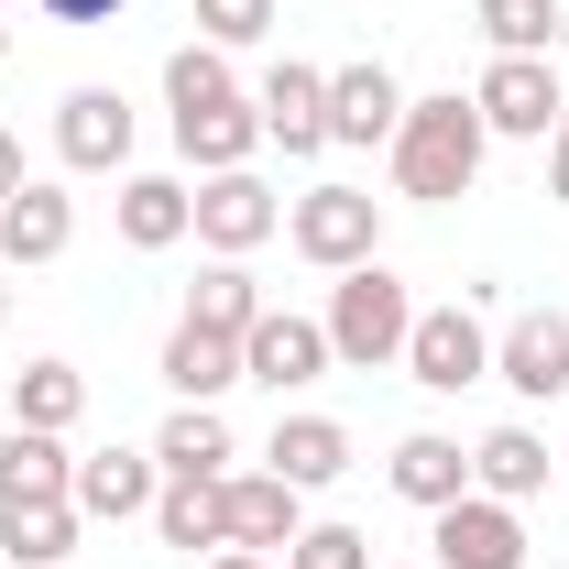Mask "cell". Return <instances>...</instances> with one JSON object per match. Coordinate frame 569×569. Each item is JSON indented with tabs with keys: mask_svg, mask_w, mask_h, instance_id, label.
<instances>
[{
	"mask_svg": "<svg viewBox=\"0 0 569 569\" xmlns=\"http://www.w3.org/2000/svg\"><path fill=\"white\" fill-rule=\"evenodd\" d=\"M471 110H482V132H493V142H548V132H559V110H569V88H559L548 56H493L482 88H471Z\"/></svg>",
	"mask_w": 569,
	"mask_h": 569,
	"instance_id": "cell-5",
	"label": "cell"
},
{
	"mask_svg": "<svg viewBox=\"0 0 569 569\" xmlns=\"http://www.w3.org/2000/svg\"><path fill=\"white\" fill-rule=\"evenodd\" d=\"M284 569H372V537H361V526H307V537L284 548Z\"/></svg>",
	"mask_w": 569,
	"mask_h": 569,
	"instance_id": "cell-30",
	"label": "cell"
},
{
	"mask_svg": "<svg viewBox=\"0 0 569 569\" xmlns=\"http://www.w3.org/2000/svg\"><path fill=\"white\" fill-rule=\"evenodd\" d=\"M77 493H22V503H0V559H22V569H67L77 559Z\"/></svg>",
	"mask_w": 569,
	"mask_h": 569,
	"instance_id": "cell-17",
	"label": "cell"
},
{
	"mask_svg": "<svg viewBox=\"0 0 569 569\" xmlns=\"http://www.w3.org/2000/svg\"><path fill=\"white\" fill-rule=\"evenodd\" d=\"M33 11H44V22H110L121 0H33Z\"/></svg>",
	"mask_w": 569,
	"mask_h": 569,
	"instance_id": "cell-33",
	"label": "cell"
},
{
	"mask_svg": "<svg viewBox=\"0 0 569 569\" xmlns=\"http://www.w3.org/2000/svg\"><path fill=\"white\" fill-rule=\"evenodd\" d=\"M329 361H351V372H383V361H406V329H417V296H406V274L372 252V263H351V274L329 284Z\"/></svg>",
	"mask_w": 569,
	"mask_h": 569,
	"instance_id": "cell-2",
	"label": "cell"
},
{
	"mask_svg": "<svg viewBox=\"0 0 569 569\" xmlns=\"http://www.w3.org/2000/svg\"><path fill=\"white\" fill-rule=\"evenodd\" d=\"M77 252V198L22 176V198H0V263H67Z\"/></svg>",
	"mask_w": 569,
	"mask_h": 569,
	"instance_id": "cell-14",
	"label": "cell"
},
{
	"mask_svg": "<svg viewBox=\"0 0 569 569\" xmlns=\"http://www.w3.org/2000/svg\"><path fill=\"white\" fill-rule=\"evenodd\" d=\"M67 482H77V449L56 438V427H11V438H0V503L67 493Z\"/></svg>",
	"mask_w": 569,
	"mask_h": 569,
	"instance_id": "cell-25",
	"label": "cell"
},
{
	"mask_svg": "<svg viewBox=\"0 0 569 569\" xmlns=\"http://www.w3.org/2000/svg\"><path fill=\"white\" fill-rule=\"evenodd\" d=\"M0 318H11V284H0Z\"/></svg>",
	"mask_w": 569,
	"mask_h": 569,
	"instance_id": "cell-38",
	"label": "cell"
},
{
	"mask_svg": "<svg viewBox=\"0 0 569 569\" xmlns=\"http://www.w3.org/2000/svg\"><path fill=\"white\" fill-rule=\"evenodd\" d=\"M209 569H274V559H252V548H219V559Z\"/></svg>",
	"mask_w": 569,
	"mask_h": 569,
	"instance_id": "cell-35",
	"label": "cell"
},
{
	"mask_svg": "<svg viewBox=\"0 0 569 569\" xmlns=\"http://www.w3.org/2000/svg\"><path fill=\"white\" fill-rule=\"evenodd\" d=\"M493 383H515L526 406H559L569 395V318L559 307H515L493 329Z\"/></svg>",
	"mask_w": 569,
	"mask_h": 569,
	"instance_id": "cell-6",
	"label": "cell"
},
{
	"mask_svg": "<svg viewBox=\"0 0 569 569\" xmlns=\"http://www.w3.org/2000/svg\"><path fill=\"white\" fill-rule=\"evenodd\" d=\"M274 0H198V44H263Z\"/></svg>",
	"mask_w": 569,
	"mask_h": 569,
	"instance_id": "cell-31",
	"label": "cell"
},
{
	"mask_svg": "<svg viewBox=\"0 0 569 569\" xmlns=\"http://www.w3.org/2000/svg\"><path fill=\"white\" fill-rule=\"evenodd\" d=\"M383 482L417 503V515H438V503L471 493V449H460V438H438V427H406V438H395V460H383Z\"/></svg>",
	"mask_w": 569,
	"mask_h": 569,
	"instance_id": "cell-16",
	"label": "cell"
},
{
	"mask_svg": "<svg viewBox=\"0 0 569 569\" xmlns=\"http://www.w3.org/2000/svg\"><path fill=\"white\" fill-rule=\"evenodd\" d=\"M219 526H230V548H296L307 537V493L284 482V471H219Z\"/></svg>",
	"mask_w": 569,
	"mask_h": 569,
	"instance_id": "cell-9",
	"label": "cell"
},
{
	"mask_svg": "<svg viewBox=\"0 0 569 569\" xmlns=\"http://www.w3.org/2000/svg\"><path fill=\"white\" fill-rule=\"evenodd\" d=\"M153 372L176 383V406H219V395L241 383V340H219V329H198V318H176V340H164Z\"/></svg>",
	"mask_w": 569,
	"mask_h": 569,
	"instance_id": "cell-20",
	"label": "cell"
},
{
	"mask_svg": "<svg viewBox=\"0 0 569 569\" xmlns=\"http://www.w3.org/2000/svg\"><path fill=\"white\" fill-rule=\"evenodd\" d=\"M548 569H569V559H548Z\"/></svg>",
	"mask_w": 569,
	"mask_h": 569,
	"instance_id": "cell-39",
	"label": "cell"
},
{
	"mask_svg": "<svg viewBox=\"0 0 569 569\" xmlns=\"http://www.w3.org/2000/svg\"><path fill=\"white\" fill-rule=\"evenodd\" d=\"M318 372H329V329H318V318L263 307V318L241 329V383H274V395H296V383H318Z\"/></svg>",
	"mask_w": 569,
	"mask_h": 569,
	"instance_id": "cell-12",
	"label": "cell"
},
{
	"mask_svg": "<svg viewBox=\"0 0 569 569\" xmlns=\"http://www.w3.org/2000/svg\"><path fill=\"white\" fill-rule=\"evenodd\" d=\"M121 241L132 252H176L187 230H198V187H176V176H121Z\"/></svg>",
	"mask_w": 569,
	"mask_h": 569,
	"instance_id": "cell-22",
	"label": "cell"
},
{
	"mask_svg": "<svg viewBox=\"0 0 569 569\" xmlns=\"http://www.w3.org/2000/svg\"><path fill=\"white\" fill-rule=\"evenodd\" d=\"M252 110H263V142H284L296 164H307V153H329V67H307V56L263 67Z\"/></svg>",
	"mask_w": 569,
	"mask_h": 569,
	"instance_id": "cell-11",
	"label": "cell"
},
{
	"mask_svg": "<svg viewBox=\"0 0 569 569\" xmlns=\"http://www.w3.org/2000/svg\"><path fill=\"white\" fill-rule=\"evenodd\" d=\"M230 460H241V449H230V417H219V406H176V417L153 427V471H164V482H219Z\"/></svg>",
	"mask_w": 569,
	"mask_h": 569,
	"instance_id": "cell-19",
	"label": "cell"
},
{
	"mask_svg": "<svg viewBox=\"0 0 569 569\" xmlns=\"http://www.w3.org/2000/svg\"><path fill=\"white\" fill-rule=\"evenodd\" d=\"M0 198H22V132H0Z\"/></svg>",
	"mask_w": 569,
	"mask_h": 569,
	"instance_id": "cell-34",
	"label": "cell"
},
{
	"mask_svg": "<svg viewBox=\"0 0 569 569\" xmlns=\"http://www.w3.org/2000/svg\"><path fill=\"white\" fill-rule=\"evenodd\" d=\"M252 142H263V110H252V99H209V110H176V153H187L198 176H230V164H252Z\"/></svg>",
	"mask_w": 569,
	"mask_h": 569,
	"instance_id": "cell-21",
	"label": "cell"
},
{
	"mask_svg": "<svg viewBox=\"0 0 569 569\" xmlns=\"http://www.w3.org/2000/svg\"><path fill=\"white\" fill-rule=\"evenodd\" d=\"M548 198L569 209V110H559V132H548Z\"/></svg>",
	"mask_w": 569,
	"mask_h": 569,
	"instance_id": "cell-32",
	"label": "cell"
},
{
	"mask_svg": "<svg viewBox=\"0 0 569 569\" xmlns=\"http://www.w3.org/2000/svg\"><path fill=\"white\" fill-rule=\"evenodd\" d=\"M395 121H406V88H395V67L383 56H361V67H329V142H395Z\"/></svg>",
	"mask_w": 569,
	"mask_h": 569,
	"instance_id": "cell-13",
	"label": "cell"
},
{
	"mask_svg": "<svg viewBox=\"0 0 569 569\" xmlns=\"http://www.w3.org/2000/svg\"><path fill=\"white\" fill-rule=\"evenodd\" d=\"M153 537H164V548H230L219 482H164V493H153Z\"/></svg>",
	"mask_w": 569,
	"mask_h": 569,
	"instance_id": "cell-26",
	"label": "cell"
},
{
	"mask_svg": "<svg viewBox=\"0 0 569 569\" xmlns=\"http://www.w3.org/2000/svg\"><path fill=\"white\" fill-rule=\"evenodd\" d=\"M274 230H284V209H274V187H263L252 164H230V176H198V241H209L219 263L263 252Z\"/></svg>",
	"mask_w": 569,
	"mask_h": 569,
	"instance_id": "cell-8",
	"label": "cell"
},
{
	"mask_svg": "<svg viewBox=\"0 0 569 569\" xmlns=\"http://www.w3.org/2000/svg\"><path fill=\"white\" fill-rule=\"evenodd\" d=\"M187 318H198V329H219V340H241V329L263 318V284L241 274V263H209V274H198V296H187Z\"/></svg>",
	"mask_w": 569,
	"mask_h": 569,
	"instance_id": "cell-27",
	"label": "cell"
},
{
	"mask_svg": "<svg viewBox=\"0 0 569 569\" xmlns=\"http://www.w3.org/2000/svg\"><path fill=\"white\" fill-rule=\"evenodd\" d=\"M559 56H569V11H559Z\"/></svg>",
	"mask_w": 569,
	"mask_h": 569,
	"instance_id": "cell-36",
	"label": "cell"
},
{
	"mask_svg": "<svg viewBox=\"0 0 569 569\" xmlns=\"http://www.w3.org/2000/svg\"><path fill=\"white\" fill-rule=\"evenodd\" d=\"M0 56H11V22H0Z\"/></svg>",
	"mask_w": 569,
	"mask_h": 569,
	"instance_id": "cell-37",
	"label": "cell"
},
{
	"mask_svg": "<svg viewBox=\"0 0 569 569\" xmlns=\"http://www.w3.org/2000/svg\"><path fill=\"white\" fill-rule=\"evenodd\" d=\"M0 569H11V559H0Z\"/></svg>",
	"mask_w": 569,
	"mask_h": 569,
	"instance_id": "cell-40",
	"label": "cell"
},
{
	"mask_svg": "<svg viewBox=\"0 0 569 569\" xmlns=\"http://www.w3.org/2000/svg\"><path fill=\"white\" fill-rule=\"evenodd\" d=\"M438 569H526V503L493 493L438 503Z\"/></svg>",
	"mask_w": 569,
	"mask_h": 569,
	"instance_id": "cell-10",
	"label": "cell"
},
{
	"mask_svg": "<svg viewBox=\"0 0 569 569\" xmlns=\"http://www.w3.org/2000/svg\"><path fill=\"white\" fill-rule=\"evenodd\" d=\"M284 241L318 263V274H351L383 252V198L372 187H307L296 209H284Z\"/></svg>",
	"mask_w": 569,
	"mask_h": 569,
	"instance_id": "cell-3",
	"label": "cell"
},
{
	"mask_svg": "<svg viewBox=\"0 0 569 569\" xmlns=\"http://www.w3.org/2000/svg\"><path fill=\"white\" fill-rule=\"evenodd\" d=\"M471 493L537 503V493H548V438H537V427H493V438H471Z\"/></svg>",
	"mask_w": 569,
	"mask_h": 569,
	"instance_id": "cell-23",
	"label": "cell"
},
{
	"mask_svg": "<svg viewBox=\"0 0 569 569\" xmlns=\"http://www.w3.org/2000/svg\"><path fill=\"white\" fill-rule=\"evenodd\" d=\"M482 44L493 56H548L559 44V0H482Z\"/></svg>",
	"mask_w": 569,
	"mask_h": 569,
	"instance_id": "cell-29",
	"label": "cell"
},
{
	"mask_svg": "<svg viewBox=\"0 0 569 569\" xmlns=\"http://www.w3.org/2000/svg\"><path fill=\"white\" fill-rule=\"evenodd\" d=\"M395 187L406 198H471V176H482V153H493V132H482V110L449 88V99H406V121H395Z\"/></svg>",
	"mask_w": 569,
	"mask_h": 569,
	"instance_id": "cell-1",
	"label": "cell"
},
{
	"mask_svg": "<svg viewBox=\"0 0 569 569\" xmlns=\"http://www.w3.org/2000/svg\"><path fill=\"white\" fill-rule=\"evenodd\" d=\"M263 471H284L296 493H329V482L351 471V427H340V417H274V449H263Z\"/></svg>",
	"mask_w": 569,
	"mask_h": 569,
	"instance_id": "cell-18",
	"label": "cell"
},
{
	"mask_svg": "<svg viewBox=\"0 0 569 569\" xmlns=\"http://www.w3.org/2000/svg\"><path fill=\"white\" fill-rule=\"evenodd\" d=\"M406 383H427V395L493 383V329H482L471 296H460V307H417V329H406Z\"/></svg>",
	"mask_w": 569,
	"mask_h": 569,
	"instance_id": "cell-4",
	"label": "cell"
},
{
	"mask_svg": "<svg viewBox=\"0 0 569 569\" xmlns=\"http://www.w3.org/2000/svg\"><path fill=\"white\" fill-rule=\"evenodd\" d=\"M77 417H88V372L77 361H22L11 372V427H56L67 438Z\"/></svg>",
	"mask_w": 569,
	"mask_h": 569,
	"instance_id": "cell-24",
	"label": "cell"
},
{
	"mask_svg": "<svg viewBox=\"0 0 569 569\" xmlns=\"http://www.w3.org/2000/svg\"><path fill=\"white\" fill-rule=\"evenodd\" d=\"M56 164L67 176H121L132 164V99L121 88H67L56 99Z\"/></svg>",
	"mask_w": 569,
	"mask_h": 569,
	"instance_id": "cell-7",
	"label": "cell"
},
{
	"mask_svg": "<svg viewBox=\"0 0 569 569\" xmlns=\"http://www.w3.org/2000/svg\"><path fill=\"white\" fill-rule=\"evenodd\" d=\"M67 493H77V515H88V526H121V515H153L164 471H153V449H88Z\"/></svg>",
	"mask_w": 569,
	"mask_h": 569,
	"instance_id": "cell-15",
	"label": "cell"
},
{
	"mask_svg": "<svg viewBox=\"0 0 569 569\" xmlns=\"http://www.w3.org/2000/svg\"><path fill=\"white\" fill-rule=\"evenodd\" d=\"M209 99H241V77L219 44H176L164 56V110H209Z\"/></svg>",
	"mask_w": 569,
	"mask_h": 569,
	"instance_id": "cell-28",
	"label": "cell"
}]
</instances>
